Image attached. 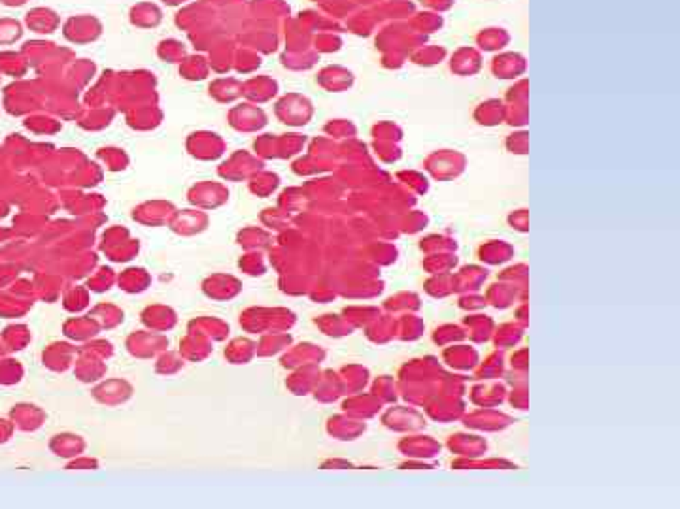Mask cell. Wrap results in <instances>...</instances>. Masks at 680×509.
<instances>
[{
    "instance_id": "cell-11",
    "label": "cell",
    "mask_w": 680,
    "mask_h": 509,
    "mask_svg": "<svg viewBox=\"0 0 680 509\" xmlns=\"http://www.w3.org/2000/svg\"><path fill=\"white\" fill-rule=\"evenodd\" d=\"M323 8L333 17H348L359 6L355 4V0H329V2H323Z\"/></svg>"
},
{
    "instance_id": "cell-14",
    "label": "cell",
    "mask_w": 680,
    "mask_h": 509,
    "mask_svg": "<svg viewBox=\"0 0 680 509\" xmlns=\"http://www.w3.org/2000/svg\"><path fill=\"white\" fill-rule=\"evenodd\" d=\"M314 45L321 51H337L342 45V40L335 36V34H318L314 38Z\"/></svg>"
},
{
    "instance_id": "cell-5",
    "label": "cell",
    "mask_w": 680,
    "mask_h": 509,
    "mask_svg": "<svg viewBox=\"0 0 680 509\" xmlns=\"http://www.w3.org/2000/svg\"><path fill=\"white\" fill-rule=\"evenodd\" d=\"M511 44V33L503 27H486L474 36L476 50L484 53H499Z\"/></svg>"
},
{
    "instance_id": "cell-8",
    "label": "cell",
    "mask_w": 680,
    "mask_h": 509,
    "mask_svg": "<svg viewBox=\"0 0 680 509\" xmlns=\"http://www.w3.org/2000/svg\"><path fill=\"white\" fill-rule=\"evenodd\" d=\"M377 17L372 13L371 8H363V10H355L352 16H348V28L357 36H371L374 30H378Z\"/></svg>"
},
{
    "instance_id": "cell-9",
    "label": "cell",
    "mask_w": 680,
    "mask_h": 509,
    "mask_svg": "<svg viewBox=\"0 0 680 509\" xmlns=\"http://www.w3.org/2000/svg\"><path fill=\"white\" fill-rule=\"evenodd\" d=\"M429 168L433 170L435 176L439 178H448L461 168V157L454 153H439L429 161Z\"/></svg>"
},
{
    "instance_id": "cell-17",
    "label": "cell",
    "mask_w": 680,
    "mask_h": 509,
    "mask_svg": "<svg viewBox=\"0 0 680 509\" xmlns=\"http://www.w3.org/2000/svg\"><path fill=\"white\" fill-rule=\"evenodd\" d=\"M525 87H528V84H525V81H520L516 87H512L511 93H508V96H511V98H514V101H518V98H523V96H525Z\"/></svg>"
},
{
    "instance_id": "cell-19",
    "label": "cell",
    "mask_w": 680,
    "mask_h": 509,
    "mask_svg": "<svg viewBox=\"0 0 680 509\" xmlns=\"http://www.w3.org/2000/svg\"><path fill=\"white\" fill-rule=\"evenodd\" d=\"M378 2H382V0H355V4L363 6V8H372V6H377Z\"/></svg>"
},
{
    "instance_id": "cell-13",
    "label": "cell",
    "mask_w": 680,
    "mask_h": 509,
    "mask_svg": "<svg viewBox=\"0 0 680 509\" xmlns=\"http://www.w3.org/2000/svg\"><path fill=\"white\" fill-rule=\"evenodd\" d=\"M501 113H503V110H501L499 102L489 101V102H486V104H482V106H480V110H478V113H476V118H478V121H480V123L494 125L501 119Z\"/></svg>"
},
{
    "instance_id": "cell-2",
    "label": "cell",
    "mask_w": 680,
    "mask_h": 509,
    "mask_svg": "<svg viewBox=\"0 0 680 509\" xmlns=\"http://www.w3.org/2000/svg\"><path fill=\"white\" fill-rule=\"evenodd\" d=\"M528 68V61L522 53L518 51H499L491 59V72L495 78L501 79H514L522 76Z\"/></svg>"
},
{
    "instance_id": "cell-15",
    "label": "cell",
    "mask_w": 680,
    "mask_h": 509,
    "mask_svg": "<svg viewBox=\"0 0 680 509\" xmlns=\"http://www.w3.org/2000/svg\"><path fill=\"white\" fill-rule=\"evenodd\" d=\"M423 10L437 11V13H446L454 8L455 0H418Z\"/></svg>"
},
{
    "instance_id": "cell-1",
    "label": "cell",
    "mask_w": 680,
    "mask_h": 509,
    "mask_svg": "<svg viewBox=\"0 0 680 509\" xmlns=\"http://www.w3.org/2000/svg\"><path fill=\"white\" fill-rule=\"evenodd\" d=\"M377 47L382 53L386 51H399L405 55H411L412 51L428 44V36L416 33L408 25V21H391L386 23L377 34Z\"/></svg>"
},
{
    "instance_id": "cell-18",
    "label": "cell",
    "mask_w": 680,
    "mask_h": 509,
    "mask_svg": "<svg viewBox=\"0 0 680 509\" xmlns=\"http://www.w3.org/2000/svg\"><path fill=\"white\" fill-rule=\"evenodd\" d=\"M511 147L514 151L523 153L525 151V135H516L514 136V140L511 142Z\"/></svg>"
},
{
    "instance_id": "cell-3",
    "label": "cell",
    "mask_w": 680,
    "mask_h": 509,
    "mask_svg": "<svg viewBox=\"0 0 680 509\" xmlns=\"http://www.w3.org/2000/svg\"><path fill=\"white\" fill-rule=\"evenodd\" d=\"M371 10L378 23L408 21L416 11V4L412 0H382Z\"/></svg>"
},
{
    "instance_id": "cell-10",
    "label": "cell",
    "mask_w": 680,
    "mask_h": 509,
    "mask_svg": "<svg viewBox=\"0 0 680 509\" xmlns=\"http://www.w3.org/2000/svg\"><path fill=\"white\" fill-rule=\"evenodd\" d=\"M303 16V13H301ZM301 23H303L304 27L308 28H318V30H338V25L333 21L331 17L320 16V13H314V11H306L303 17H301Z\"/></svg>"
},
{
    "instance_id": "cell-4",
    "label": "cell",
    "mask_w": 680,
    "mask_h": 509,
    "mask_svg": "<svg viewBox=\"0 0 680 509\" xmlns=\"http://www.w3.org/2000/svg\"><path fill=\"white\" fill-rule=\"evenodd\" d=\"M482 68V51L472 47V45H463L459 50H455L450 57V70L457 76H474Z\"/></svg>"
},
{
    "instance_id": "cell-7",
    "label": "cell",
    "mask_w": 680,
    "mask_h": 509,
    "mask_svg": "<svg viewBox=\"0 0 680 509\" xmlns=\"http://www.w3.org/2000/svg\"><path fill=\"white\" fill-rule=\"evenodd\" d=\"M448 57L445 45L440 44H425L422 47H418L416 51H412L408 55V61L418 64V67H437Z\"/></svg>"
},
{
    "instance_id": "cell-12",
    "label": "cell",
    "mask_w": 680,
    "mask_h": 509,
    "mask_svg": "<svg viewBox=\"0 0 680 509\" xmlns=\"http://www.w3.org/2000/svg\"><path fill=\"white\" fill-rule=\"evenodd\" d=\"M312 38H310L308 28L301 27V25H295L287 30V45H291L293 50H304L306 45H310Z\"/></svg>"
},
{
    "instance_id": "cell-6",
    "label": "cell",
    "mask_w": 680,
    "mask_h": 509,
    "mask_svg": "<svg viewBox=\"0 0 680 509\" xmlns=\"http://www.w3.org/2000/svg\"><path fill=\"white\" fill-rule=\"evenodd\" d=\"M408 25H411L416 33L423 34V36H431V34L439 33L445 27V16L442 13H437V11H429V10H420L414 11V16L408 19Z\"/></svg>"
},
{
    "instance_id": "cell-16",
    "label": "cell",
    "mask_w": 680,
    "mask_h": 509,
    "mask_svg": "<svg viewBox=\"0 0 680 509\" xmlns=\"http://www.w3.org/2000/svg\"><path fill=\"white\" fill-rule=\"evenodd\" d=\"M408 61V55L399 53V51H386L382 55V64L386 68H401L405 62Z\"/></svg>"
}]
</instances>
